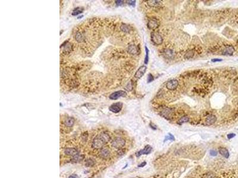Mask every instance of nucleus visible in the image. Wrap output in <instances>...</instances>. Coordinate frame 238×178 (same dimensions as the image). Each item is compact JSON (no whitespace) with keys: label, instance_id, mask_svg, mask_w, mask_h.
I'll return each instance as SVG.
<instances>
[{"label":"nucleus","instance_id":"nucleus-23","mask_svg":"<svg viewBox=\"0 0 238 178\" xmlns=\"http://www.w3.org/2000/svg\"><path fill=\"white\" fill-rule=\"evenodd\" d=\"M168 140H170V141H175V137L173 136V135H172L171 134H170V133L168 134V135H167L166 137H165L164 142H166Z\"/></svg>","mask_w":238,"mask_h":178},{"label":"nucleus","instance_id":"nucleus-28","mask_svg":"<svg viewBox=\"0 0 238 178\" xmlns=\"http://www.w3.org/2000/svg\"><path fill=\"white\" fill-rule=\"evenodd\" d=\"M132 89H133V85H132V83L131 82L128 83L127 85L126 86V88H125V89L127 90V91H131L132 90Z\"/></svg>","mask_w":238,"mask_h":178},{"label":"nucleus","instance_id":"nucleus-31","mask_svg":"<svg viewBox=\"0 0 238 178\" xmlns=\"http://www.w3.org/2000/svg\"><path fill=\"white\" fill-rule=\"evenodd\" d=\"M210 154L212 156H216L217 155V152L215 150H211L210 152Z\"/></svg>","mask_w":238,"mask_h":178},{"label":"nucleus","instance_id":"nucleus-33","mask_svg":"<svg viewBox=\"0 0 238 178\" xmlns=\"http://www.w3.org/2000/svg\"><path fill=\"white\" fill-rule=\"evenodd\" d=\"M149 125H150V127L151 128L153 129V130H156L157 129V126H156L155 125H154V124H153V123H150Z\"/></svg>","mask_w":238,"mask_h":178},{"label":"nucleus","instance_id":"nucleus-5","mask_svg":"<svg viewBox=\"0 0 238 178\" xmlns=\"http://www.w3.org/2000/svg\"><path fill=\"white\" fill-rule=\"evenodd\" d=\"M123 103L121 102H117L112 104L109 107V110L113 113H119L122 109Z\"/></svg>","mask_w":238,"mask_h":178},{"label":"nucleus","instance_id":"nucleus-27","mask_svg":"<svg viewBox=\"0 0 238 178\" xmlns=\"http://www.w3.org/2000/svg\"><path fill=\"white\" fill-rule=\"evenodd\" d=\"M165 54L168 57V58H170L173 57V52L170 49H167L165 51Z\"/></svg>","mask_w":238,"mask_h":178},{"label":"nucleus","instance_id":"nucleus-10","mask_svg":"<svg viewBox=\"0 0 238 178\" xmlns=\"http://www.w3.org/2000/svg\"><path fill=\"white\" fill-rule=\"evenodd\" d=\"M235 52V48L231 45L226 46L225 48L223 50L222 54L223 55H232Z\"/></svg>","mask_w":238,"mask_h":178},{"label":"nucleus","instance_id":"nucleus-4","mask_svg":"<svg viewBox=\"0 0 238 178\" xmlns=\"http://www.w3.org/2000/svg\"><path fill=\"white\" fill-rule=\"evenodd\" d=\"M127 95V93L123 90H119L111 93L109 98L111 100H117L121 97H125Z\"/></svg>","mask_w":238,"mask_h":178},{"label":"nucleus","instance_id":"nucleus-26","mask_svg":"<svg viewBox=\"0 0 238 178\" xmlns=\"http://www.w3.org/2000/svg\"><path fill=\"white\" fill-rule=\"evenodd\" d=\"M154 76L153 75H152V74L149 73V74H148V80H147V83H151V82H153L154 81Z\"/></svg>","mask_w":238,"mask_h":178},{"label":"nucleus","instance_id":"nucleus-20","mask_svg":"<svg viewBox=\"0 0 238 178\" xmlns=\"http://www.w3.org/2000/svg\"><path fill=\"white\" fill-rule=\"evenodd\" d=\"M189 117H188V116H183V117H182L181 118H180V119H179V121H177V124L181 125H182V124H185V123L188 122H189Z\"/></svg>","mask_w":238,"mask_h":178},{"label":"nucleus","instance_id":"nucleus-14","mask_svg":"<svg viewBox=\"0 0 238 178\" xmlns=\"http://www.w3.org/2000/svg\"><path fill=\"white\" fill-rule=\"evenodd\" d=\"M148 4L151 7L157 8L161 6L162 2L161 1H157V0H150L148 1Z\"/></svg>","mask_w":238,"mask_h":178},{"label":"nucleus","instance_id":"nucleus-1","mask_svg":"<svg viewBox=\"0 0 238 178\" xmlns=\"http://www.w3.org/2000/svg\"><path fill=\"white\" fill-rule=\"evenodd\" d=\"M110 136L107 132L101 133L99 135H97L93 140L92 143V147L94 149H101L104 145L110 141Z\"/></svg>","mask_w":238,"mask_h":178},{"label":"nucleus","instance_id":"nucleus-9","mask_svg":"<svg viewBox=\"0 0 238 178\" xmlns=\"http://www.w3.org/2000/svg\"><path fill=\"white\" fill-rule=\"evenodd\" d=\"M158 25H159V24H158V20H157L156 19H155V18L151 19L150 20L148 21V27L149 28V29L154 30V29H157V28L158 27Z\"/></svg>","mask_w":238,"mask_h":178},{"label":"nucleus","instance_id":"nucleus-32","mask_svg":"<svg viewBox=\"0 0 238 178\" xmlns=\"http://www.w3.org/2000/svg\"><path fill=\"white\" fill-rule=\"evenodd\" d=\"M235 136H236V134H234V133H230V134H229L228 135H227V137L229 139H231V138L235 137Z\"/></svg>","mask_w":238,"mask_h":178},{"label":"nucleus","instance_id":"nucleus-36","mask_svg":"<svg viewBox=\"0 0 238 178\" xmlns=\"http://www.w3.org/2000/svg\"><path fill=\"white\" fill-rule=\"evenodd\" d=\"M69 178H76V176L75 175H71Z\"/></svg>","mask_w":238,"mask_h":178},{"label":"nucleus","instance_id":"nucleus-22","mask_svg":"<svg viewBox=\"0 0 238 178\" xmlns=\"http://www.w3.org/2000/svg\"><path fill=\"white\" fill-rule=\"evenodd\" d=\"M120 29H121V31L124 32H129L130 31V27L129 26L126 25V24H122L120 27Z\"/></svg>","mask_w":238,"mask_h":178},{"label":"nucleus","instance_id":"nucleus-3","mask_svg":"<svg viewBox=\"0 0 238 178\" xmlns=\"http://www.w3.org/2000/svg\"><path fill=\"white\" fill-rule=\"evenodd\" d=\"M126 144V141L123 138L121 137H117L114 139L111 142V145L114 147V148H118L120 149L124 147V145Z\"/></svg>","mask_w":238,"mask_h":178},{"label":"nucleus","instance_id":"nucleus-19","mask_svg":"<svg viewBox=\"0 0 238 178\" xmlns=\"http://www.w3.org/2000/svg\"><path fill=\"white\" fill-rule=\"evenodd\" d=\"M84 8H82V7H77L75 9V10L73 11L72 13H71V15L72 16H77L79 15V14H81L82 13H83L84 11Z\"/></svg>","mask_w":238,"mask_h":178},{"label":"nucleus","instance_id":"nucleus-30","mask_svg":"<svg viewBox=\"0 0 238 178\" xmlns=\"http://www.w3.org/2000/svg\"><path fill=\"white\" fill-rule=\"evenodd\" d=\"M127 2L129 6H132V7H135V4H136V1H127Z\"/></svg>","mask_w":238,"mask_h":178},{"label":"nucleus","instance_id":"nucleus-11","mask_svg":"<svg viewBox=\"0 0 238 178\" xmlns=\"http://www.w3.org/2000/svg\"><path fill=\"white\" fill-rule=\"evenodd\" d=\"M127 51L130 54L132 55H137L139 52L138 48L135 45H130L128 46Z\"/></svg>","mask_w":238,"mask_h":178},{"label":"nucleus","instance_id":"nucleus-37","mask_svg":"<svg viewBox=\"0 0 238 178\" xmlns=\"http://www.w3.org/2000/svg\"></svg>","mask_w":238,"mask_h":178},{"label":"nucleus","instance_id":"nucleus-16","mask_svg":"<svg viewBox=\"0 0 238 178\" xmlns=\"http://www.w3.org/2000/svg\"><path fill=\"white\" fill-rule=\"evenodd\" d=\"M218 151H219L220 154L222 156H223L224 157H225V158H228L230 156L229 152V151L227 150L226 148L220 147V148H219Z\"/></svg>","mask_w":238,"mask_h":178},{"label":"nucleus","instance_id":"nucleus-8","mask_svg":"<svg viewBox=\"0 0 238 178\" xmlns=\"http://www.w3.org/2000/svg\"><path fill=\"white\" fill-rule=\"evenodd\" d=\"M147 67L145 66V65H142V66H140V67L138 68V70H137L136 72L135 73V78H136L137 79H139L143 77V75H144V74L145 73L146 71H147Z\"/></svg>","mask_w":238,"mask_h":178},{"label":"nucleus","instance_id":"nucleus-15","mask_svg":"<svg viewBox=\"0 0 238 178\" xmlns=\"http://www.w3.org/2000/svg\"><path fill=\"white\" fill-rule=\"evenodd\" d=\"M75 124V119L72 117H67L64 121V124L67 127H71Z\"/></svg>","mask_w":238,"mask_h":178},{"label":"nucleus","instance_id":"nucleus-24","mask_svg":"<svg viewBox=\"0 0 238 178\" xmlns=\"http://www.w3.org/2000/svg\"><path fill=\"white\" fill-rule=\"evenodd\" d=\"M94 164L95 161L92 158H88L85 161V165L86 166H89V167L92 166L93 165H94Z\"/></svg>","mask_w":238,"mask_h":178},{"label":"nucleus","instance_id":"nucleus-13","mask_svg":"<svg viewBox=\"0 0 238 178\" xmlns=\"http://www.w3.org/2000/svg\"><path fill=\"white\" fill-rule=\"evenodd\" d=\"M216 117L215 115H208L207 118H206L205 124L207 125H213L214 123L216 121Z\"/></svg>","mask_w":238,"mask_h":178},{"label":"nucleus","instance_id":"nucleus-25","mask_svg":"<svg viewBox=\"0 0 238 178\" xmlns=\"http://www.w3.org/2000/svg\"><path fill=\"white\" fill-rule=\"evenodd\" d=\"M194 55V52H193V51H189V52H188L187 53H186V54H185V58H186V59H190V58H191L192 57H193Z\"/></svg>","mask_w":238,"mask_h":178},{"label":"nucleus","instance_id":"nucleus-35","mask_svg":"<svg viewBox=\"0 0 238 178\" xmlns=\"http://www.w3.org/2000/svg\"><path fill=\"white\" fill-rule=\"evenodd\" d=\"M147 165V162H142V163H140V165H138V167H144L145 165Z\"/></svg>","mask_w":238,"mask_h":178},{"label":"nucleus","instance_id":"nucleus-17","mask_svg":"<svg viewBox=\"0 0 238 178\" xmlns=\"http://www.w3.org/2000/svg\"><path fill=\"white\" fill-rule=\"evenodd\" d=\"M100 156L102 157V158H106L107 157H108L110 156V151L108 150V149L107 148H104V149H102L100 152Z\"/></svg>","mask_w":238,"mask_h":178},{"label":"nucleus","instance_id":"nucleus-2","mask_svg":"<svg viewBox=\"0 0 238 178\" xmlns=\"http://www.w3.org/2000/svg\"><path fill=\"white\" fill-rule=\"evenodd\" d=\"M151 39L152 42H153L154 44L159 45L162 43V36L159 33L157 32H153L151 34Z\"/></svg>","mask_w":238,"mask_h":178},{"label":"nucleus","instance_id":"nucleus-7","mask_svg":"<svg viewBox=\"0 0 238 178\" xmlns=\"http://www.w3.org/2000/svg\"><path fill=\"white\" fill-rule=\"evenodd\" d=\"M152 150H153V148L151 147V146H150L149 145H146L145 147H144V149L140 150V151L137 152L136 153V157H140V156H142V155H144V154L147 155L150 154L152 152Z\"/></svg>","mask_w":238,"mask_h":178},{"label":"nucleus","instance_id":"nucleus-6","mask_svg":"<svg viewBox=\"0 0 238 178\" xmlns=\"http://www.w3.org/2000/svg\"><path fill=\"white\" fill-rule=\"evenodd\" d=\"M178 85V81L176 79H172V80L168 81V82L166 83V87L170 90H174L176 89Z\"/></svg>","mask_w":238,"mask_h":178},{"label":"nucleus","instance_id":"nucleus-29","mask_svg":"<svg viewBox=\"0 0 238 178\" xmlns=\"http://www.w3.org/2000/svg\"><path fill=\"white\" fill-rule=\"evenodd\" d=\"M115 3L117 5V6H121L124 4V1H121V0H117L115 1Z\"/></svg>","mask_w":238,"mask_h":178},{"label":"nucleus","instance_id":"nucleus-12","mask_svg":"<svg viewBox=\"0 0 238 178\" xmlns=\"http://www.w3.org/2000/svg\"><path fill=\"white\" fill-rule=\"evenodd\" d=\"M64 154L67 156H71L73 157L78 154V152L77 149L75 148H68L64 150Z\"/></svg>","mask_w":238,"mask_h":178},{"label":"nucleus","instance_id":"nucleus-18","mask_svg":"<svg viewBox=\"0 0 238 178\" xmlns=\"http://www.w3.org/2000/svg\"><path fill=\"white\" fill-rule=\"evenodd\" d=\"M84 158V155H80V154H77L76 156H73V158H71V162L73 163H77L80 162V161L82 160Z\"/></svg>","mask_w":238,"mask_h":178},{"label":"nucleus","instance_id":"nucleus-21","mask_svg":"<svg viewBox=\"0 0 238 178\" xmlns=\"http://www.w3.org/2000/svg\"><path fill=\"white\" fill-rule=\"evenodd\" d=\"M145 49L146 55L145 57L144 63L145 64H148V62H149V49H148V48L147 46L145 47Z\"/></svg>","mask_w":238,"mask_h":178},{"label":"nucleus","instance_id":"nucleus-34","mask_svg":"<svg viewBox=\"0 0 238 178\" xmlns=\"http://www.w3.org/2000/svg\"><path fill=\"white\" fill-rule=\"evenodd\" d=\"M220 61H222V59H221L219 58H214L211 59V62H220Z\"/></svg>","mask_w":238,"mask_h":178}]
</instances>
